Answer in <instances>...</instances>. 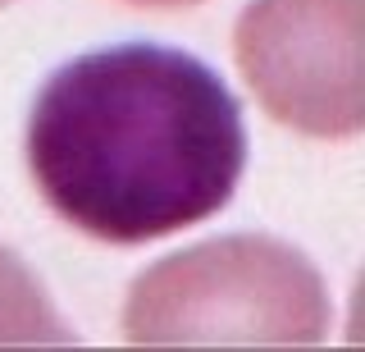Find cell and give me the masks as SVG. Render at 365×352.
Instances as JSON below:
<instances>
[{
  "label": "cell",
  "instance_id": "6da1fadb",
  "mask_svg": "<svg viewBox=\"0 0 365 352\" xmlns=\"http://www.w3.org/2000/svg\"><path fill=\"white\" fill-rule=\"evenodd\" d=\"M23 151L32 188L64 224L110 247H146L233 201L247 124L201 55L119 41L46 78Z\"/></svg>",
  "mask_w": 365,
  "mask_h": 352
},
{
  "label": "cell",
  "instance_id": "7a4b0ae2",
  "mask_svg": "<svg viewBox=\"0 0 365 352\" xmlns=\"http://www.w3.org/2000/svg\"><path fill=\"white\" fill-rule=\"evenodd\" d=\"M137 348H319L334 293L302 247L274 233H220L142 270L119 311Z\"/></svg>",
  "mask_w": 365,
  "mask_h": 352
},
{
  "label": "cell",
  "instance_id": "8992f818",
  "mask_svg": "<svg viewBox=\"0 0 365 352\" xmlns=\"http://www.w3.org/2000/svg\"><path fill=\"white\" fill-rule=\"evenodd\" d=\"M0 5H9V0H0Z\"/></svg>",
  "mask_w": 365,
  "mask_h": 352
},
{
  "label": "cell",
  "instance_id": "3957f363",
  "mask_svg": "<svg viewBox=\"0 0 365 352\" xmlns=\"http://www.w3.org/2000/svg\"><path fill=\"white\" fill-rule=\"evenodd\" d=\"M233 60L274 124L311 142L365 133V0H247Z\"/></svg>",
  "mask_w": 365,
  "mask_h": 352
},
{
  "label": "cell",
  "instance_id": "277c9868",
  "mask_svg": "<svg viewBox=\"0 0 365 352\" xmlns=\"http://www.w3.org/2000/svg\"><path fill=\"white\" fill-rule=\"evenodd\" d=\"M78 334L64 325L37 270L19 252L0 247V348H73Z\"/></svg>",
  "mask_w": 365,
  "mask_h": 352
},
{
  "label": "cell",
  "instance_id": "5b68a950",
  "mask_svg": "<svg viewBox=\"0 0 365 352\" xmlns=\"http://www.w3.org/2000/svg\"><path fill=\"white\" fill-rule=\"evenodd\" d=\"M128 5H146V9H182V5H201V0H128Z\"/></svg>",
  "mask_w": 365,
  "mask_h": 352
}]
</instances>
